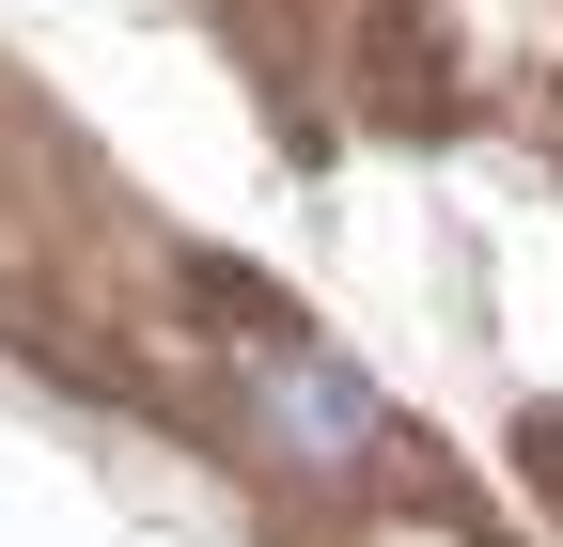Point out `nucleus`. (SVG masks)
Wrapping results in <instances>:
<instances>
[{"instance_id":"nucleus-1","label":"nucleus","mask_w":563,"mask_h":547,"mask_svg":"<svg viewBox=\"0 0 563 547\" xmlns=\"http://www.w3.org/2000/svg\"><path fill=\"white\" fill-rule=\"evenodd\" d=\"M266 406H282V438H313V469H361L376 454V391L329 345H266Z\"/></svg>"}]
</instances>
